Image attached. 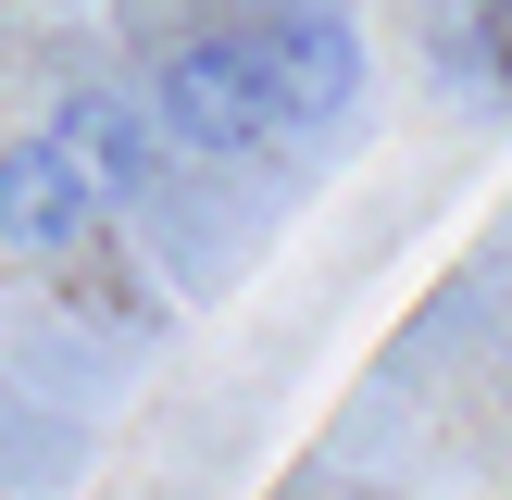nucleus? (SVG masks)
Returning a JSON list of instances; mask_svg holds the SVG:
<instances>
[{
    "instance_id": "f257e3e1",
    "label": "nucleus",
    "mask_w": 512,
    "mask_h": 500,
    "mask_svg": "<svg viewBox=\"0 0 512 500\" xmlns=\"http://www.w3.org/2000/svg\"><path fill=\"white\" fill-rule=\"evenodd\" d=\"M150 125H163V150H200V163H238V150H275V138H288V113H275L263 63H250V38H238V13L163 38V63H150Z\"/></svg>"
},
{
    "instance_id": "f03ea898",
    "label": "nucleus",
    "mask_w": 512,
    "mask_h": 500,
    "mask_svg": "<svg viewBox=\"0 0 512 500\" xmlns=\"http://www.w3.org/2000/svg\"><path fill=\"white\" fill-rule=\"evenodd\" d=\"M238 38H250V63H263L288 138H313V125H338L350 100H363V25H350V13L288 0V13H238Z\"/></svg>"
},
{
    "instance_id": "7ed1b4c3",
    "label": "nucleus",
    "mask_w": 512,
    "mask_h": 500,
    "mask_svg": "<svg viewBox=\"0 0 512 500\" xmlns=\"http://www.w3.org/2000/svg\"><path fill=\"white\" fill-rule=\"evenodd\" d=\"M50 150L100 188V213H138V200L163 188V125H150V100H125V88H63Z\"/></svg>"
},
{
    "instance_id": "20e7f679",
    "label": "nucleus",
    "mask_w": 512,
    "mask_h": 500,
    "mask_svg": "<svg viewBox=\"0 0 512 500\" xmlns=\"http://www.w3.org/2000/svg\"><path fill=\"white\" fill-rule=\"evenodd\" d=\"M88 225H100V188L63 163V150H50V125L0 150V250H25V263H63Z\"/></svg>"
}]
</instances>
